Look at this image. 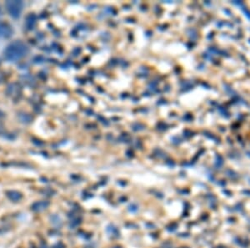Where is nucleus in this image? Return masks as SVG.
<instances>
[{"instance_id":"obj_2","label":"nucleus","mask_w":250,"mask_h":248,"mask_svg":"<svg viewBox=\"0 0 250 248\" xmlns=\"http://www.w3.org/2000/svg\"><path fill=\"white\" fill-rule=\"evenodd\" d=\"M23 2L21 1H8L6 7L10 16L13 19H18L23 10Z\"/></svg>"},{"instance_id":"obj_3","label":"nucleus","mask_w":250,"mask_h":248,"mask_svg":"<svg viewBox=\"0 0 250 248\" xmlns=\"http://www.w3.org/2000/svg\"><path fill=\"white\" fill-rule=\"evenodd\" d=\"M12 34V30L8 24L0 23V36L3 38H9Z\"/></svg>"},{"instance_id":"obj_1","label":"nucleus","mask_w":250,"mask_h":248,"mask_svg":"<svg viewBox=\"0 0 250 248\" xmlns=\"http://www.w3.org/2000/svg\"><path fill=\"white\" fill-rule=\"evenodd\" d=\"M28 53V48L23 43L15 41L6 47L3 51V55L8 61H17L22 59Z\"/></svg>"}]
</instances>
